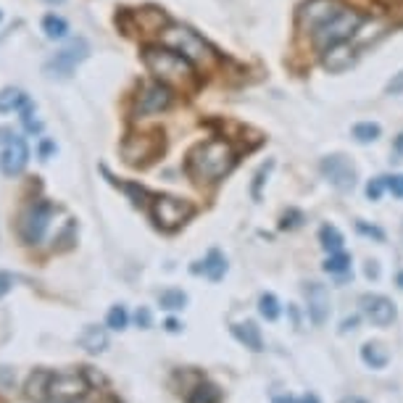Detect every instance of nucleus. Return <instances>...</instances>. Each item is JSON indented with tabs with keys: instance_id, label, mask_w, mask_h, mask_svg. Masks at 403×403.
<instances>
[{
	"instance_id": "nucleus-39",
	"label": "nucleus",
	"mask_w": 403,
	"mask_h": 403,
	"mask_svg": "<svg viewBox=\"0 0 403 403\" xmlns=\"http://www.w3.org/2000/svg\"><path fill=\"white\" fill-rule=\"evenodd\" d=\"M385 93H388V95H401V93H403V72H398V74L393 77V79L388 82Z\"/></svg>"
},
{
	"instance_id": "nucleus-33",
	"label": "nucleus",
	"mask_w": 403,
	"mask_h": 403,
	"mask_svg": "<svg viewBox=\"0 0 403 403\" xmlns=\"http://www.w3.org/2000/svg\"><path fill=\"white\" fill-rule=\"evenodd\" d=\"M269 172H271V161H269V164H264L259 172H256V182H253V198H256V200L261 198V185L267 182L264 177H269Z\"/></svg>"
},
{
	"instance_id": "nucleus-47",
	"label": "nucleus",
	"mask_w": 403,
	"mask_h": 403,
	"mask_svg": "<svg viewBox=\"0 0 403 403\" xmlns=\"http://www.w3.org/2000/svg\"><path fill=\"white\" fill-rule=\"evenodd\" d=\"M340 403H366L364 398H356V395H351V398H343Z\"/></svg>"
},
{
	"instance_id": "nucleus-21",
	"label": "nucleus",
	"mask_w": 403,
	"mask_h": 403,
	"mask_svg": "<svg viewBox=\"0 0 403 403\" xmlns=\"http://www.w3.org/2000/svg\"><path fill=\"white\" fill-rule=\"evenodd\" d=\"M185 403H222V388L211 380H198L185 393Z\"/></svg>"
},
{
	"instance_id": "nucleus-13",
	"label": "nucleus",
	"mask_w": 403,
	"mask_h": 403,
	"mask_svg": "<svg viewBox=\"0 0 403 403\" xmlns=\"http://www.w3.org/2000/svg\"><path fill=\"white\" fill-rule=\"evenodd\" d=\"M340 8L343 6L338 3V0H309L298 13L300 27L314 34V32L319 30V27H324V24H327V21H330Z\"/></svg>"
},
{
	"instance_id": "nucleus-14",
	"label": "nucleus",
	"mask_w": 403,
	"mask_h": 403,
	"mask_svg": "<svg viewBox=\"0 0 403 403\" xmlns=\"http://www.w3.org/2000/svg\"><path fill=\"white\" fill-rule=\"evenodd\" d=\"M359 303H362V314L372 321L374 327H388V324H393L395 303L390 298L377 295V293H366V295H362Z\"/></svg>"
},
{
	"instance_id": "nucleus-42",
	"label": "nucleus",
	"mask_w": 403,
	"mask_h": 403,
	"mask_svg": "<svg viewBox=\"0 0 403 403\" xmlns=\"http://www.w3.org/2000/svg\"><path fill=\"white\" fill-rule=\"evenodd\" d=\"M164 327H166V332H179V330H182V324H179L177 319H166Z\"/></svg>"
},
{
	"instance_id": "nucleus-7",
	"label": "nucleus",
	"mask_w": 403,
	"mask_h": 403,
	"mask_svg": "<svg viewBox=\"0 0 403 403\" xmlns=\"http://www.w3.org/2000/svg\"><path fill=\"white\" fill-rule=\"evenodd\" d=\"M193 203L190 200H182V198L174 196H158L151 206V217L161 229H177L182 227L187 219L193 217Z\"/></svg>"
},
{
	"instance_id": "nucleus-28",
	"label": "nucleus",
	"mask_w": 403,
	"mask_h": 403,
	"mask_svg": "<svg viewBox=\"0 0 403 403\" xmlns=\"http://www.w3.org/2000/svg\"><path fill=\"white\" fill-rule=\"evenodd\" d=\"M158 306L166 311H182L187 306V293H182V290H177V288L164 290V293L158 295Z\"/></svg>"
},
{
	"instance_id": "nucleus-46",
	"label": "nucleus",
	"mask_w": 403,
	"mask_h": 403,
	"mask_svg": "<svg viewBox=\"0 0 403 403\" xmlns=\"http://www.w3.org/2000/svg\"><path fill=\"white\" fill-rule=\"evenodd\" d=\"M53 151V143H42V148H40V153H42V158H48V153Z\"/></svg>"
},
{
	"instance_id": "nucleus-6",
	"label": "nucleus",
	"mask_w": 403,
	"mask_h": 403,
	"mask_svg": "<svg viewBox=\"0 0 403 403\" xmlns=\"http://www.w3.org/2000/svg\"><path fill=\"white\" fill-rule=\"evenodd\" d=\"M87 56H90L87 40H84V37H74V40L66 42V48H61L51 61L45 63V74H48L51 79H69L74 74V69H77Z\"/></svg>"
},
{
	"instance_id": "nucleus-41",
	"label": "nucleus",
	"mask_w": 403,
	"mask_h": 403,
	"mask_svg": "<svg viewBox=\"0 0 403 403\" xmlns=\"http://www.w3.org/2000/svg\"><path fill=\"white\" fill-rule=\"evenodd\" d=\"M274 403H319L314 395H303V398H293V395H288V398H274Z\"/></svg>"
},
{
	"instance_id": "nucleus-30",
	"label": "nucleus",
	"mask_w": 403,
	"mask_h": 403,
	"mask_svg": "<svg viewBox=\"0 0 403 403\" xmlns=\"http://www.w3.org/2000/svg\"><path fill=\"white\" fill-rule=\"evenodd\" d=\"M127 324H129V314H127L124 306H111L108 314H105V327L122 332V330H127Z\"/></svg>"
},
{
	"instance_id": "nucleus-24",
	"label": "nucleus",
	"mask_w": 403,
	"mask_h": 403,
	"mask_svg": "<svg viewBox=\"0 0 403 403\" xmlns=\"http://www.w3.org/2000/svg\"><path fill=\"white\" fill-rule=\"evenodd\" d=\"M21 105H27L24 90H19V87H3V90H0V114L19 111Z\"/></svg>"
},
{
	"instance_id": "nucleus-36",
	"label": "nucleus",
	"mask_w": 403,
	"mask_h": 403,
	"mask_svg": "<svg viewBox=\"0 0 403 403\" xmlns=\"http://www.w3.org/2000/svg\"><path fill=\"white\" fill-rule=\"evenodd\" d=\"M21 122H24V127H27L30 132H37V129H40V122L34 119V108H32V105H24V116H21Z\"/></svg>"
},
{
	"instance_id": "nucleus-3",
	"label": "nucleus",
	"mask_w": 403,
	"mask_h": 403,
	"mask_svg": "<svg viewBox=\"0 0 403 403\" xmlns=\"http://www.w3.org/2000/svg\"><path fill=\"white\" fill-rule=\"evenodd\" d=\"M362 21H364L362 13H356L353 8H345V6H343L324 27H319V30L311 34V37H314V45H316L319 51H327L330 45L348 42L353 34H356V30L362 27Z\"/></svg>"
},
{
	"instance_id": "nucleus-27",
	"label": "nucleus",
	"mask_w": 403,
	"mask_h": 403,
	"mask_svg": "<svg viewBox=\"0 0 403 403\" xmlns=\"http://www.w3.org/2000/svg\"><path fill=\"white\" fill-rule=\"evenodd\" d=\"M42 32H45L48 40H63L66 32H69V24H66V19H61V16L48 13V16L42 19Z\"/></svg>"
},
{
	"instance_id": "nucleus-20",
	"label": "nucleus",
	"mask_w": 403,
	"mask_h": 403,
	"mask_svg": "<svg viewBox=\"0 0 403 403\" xmlns=\"http://www.w3.org/2000/svg\"><path fill=\"white\" fill-rule=\"evenodd\" d=\"M77 343H79V348H84L87 353H103L108 348V332L105 327H98V324H87L79 335H77Z\"/></svg>"
},
{
	"instance_id": "nucleus-2",
	"label": "nucleus",
	"mask_w": 403,
	"mask_h": 403,
	"mask_svg": "<svg viewBox=\"0 0 403 403\" xmlns=\"http://www.w3.org/2000/svg\"><path fill=\"white\" fill-rule=\"evenodd\" d=\"M143 61L158 82L179 84V87H187V84L196 82L193 61H187L185 56H179V53L166 48V45H151V48H145Z\"/></svg>"
},
{
	"instance_id": "nucleus-22",
	"label": "nucleus",
	"mask_w": 403,
	"mask_h": 403,
	"mask_svg": "<svg viewBox=\"0 0 403 403\" xmlns=\"http://www.w3.org/2000/svg\"><path fill=\"white\" fill-rule=\"evenodd\" d=\"M362 362L369 366V369H385L388 362H390V351L385 348L383 343L369 340L362 345Z\"/></svg>"
},
{
	"instance_id": "nucleus-11",
	"label": "nucleus",
	"mask_w": 403,
	"mask_h": 403,
	"mask_svg": "<svg viewBox=\"0 0 403 403\" xmlns=\"http://www.w3.org/2000/svg\"><path fill=\"white\" fill-rule=\"evenodd\" d=\"M30 164V145L19 134H11L0 151V172L6 177H19Z\"/></svg>"
},
{
	"instance_id": "nucleus-48",
	"label": "nucleus",
	"mask_w": 403,
	"mask_h": 403,
	"mask_svg": "<svg viewBox=\"0 0 403 403\" xmlns=\"http://www.w3.org/2000/svg\"><path fill=\"white\" fill-rule=\"evenodd\" d=\"M395 285L403 290V271H398V277H395Z\"/></svg>"
},
{
	"instance_id": "nucleus-32",
	"label": "nucleus",
	"mask_w": 403,
	"mask_h": 403,
	"mask_svg": "<svg viewBox=\"0 0 403 403\" xmlns=\"http://www.w3.org/2000/svg\"><path fill=\"white\" fill-rule=\"evenodd\" d=\"M134 321H137V327H140V330H151V324H153V314H151V309L140 306L137 314H134Z\"/></svg>"
},
{
	"instance_id": "nucleus-50",
	"label": "nucleus",
	"mask_w": 403,
	"mask_h": 403,
	"mask_svg": "<svg viewBox=\"0 0 403 403\" xmlns=\"http://www.w3.org/2000/svg\"><path fill=\"white\" fill-rule=\"evenodd\" d=\"M0 19H3V13H0Z\"/></svg>"
},
{
	"instance_id": "nucleus-1",
	"label": "nucleus",
	"mask_w": 403,
	"mask_h": 403,
	"mask_svg": "<svg viewBox=\"0 0 403 403\" xmlns=\"http://www.w3.org/2000/svg\"><path fill=\"white\" fill-rule=\"evenodd\" d=\"M235 148L227 140H206L187 155V174L200 185H214L235 166Z\"/></svg>"
},
{
	"instance_id": "nucleus-49",
	"label": "nucleus",
	"mask_w": 403,
	"mask_h": 403,
	"mask_svg": "<svg viewBox=\"0 0 403 403\" xmlns=\"http://www.w3.org/2000/svg\"><path fill=\"white\" fill-rule=\"evenodd\" d=\"M48 3H63V0H48Z\"/></svg>"
},
{
	"instance_id": "nucleus-45",
	"label": "nucleus",
	"mask_w": 403,
	"mask_h": 403,
	"mask_svg": "<svg viewBox=\"0 0 403 403\" xmlns=\"http://www.w3.org/2000/svg\"><path fill=\"white\" fill-rule=\"evenodd\" d=\"M356 321H359V319H356V316H351V319H345V321H343V332L353 330V327H356Z\"/></svg>"
},
{
	"instance_id": "nucleus-4",
	"label": "nucleus",
	"mask_w": 403,
	"mask_h": 403,
	"mask_svg": "<svg viewBox=\"0 0 403 403\" xmlns=\"http://www.w3.org/2000/svg\"><path fill=\"white\" fill-rule=\"evenodd\" d=\"M56 214V208L53 203L48 200H34L30 206L24 208L19 214V222H16V232H19V238L24 245H37L42 243L45 238V232L51 227V219Z\"/></svg>"
},
{
	"instance_id": "nucleus-43",
	"label": "nucleus",
	"mask_w": 403,
	"mask_h": 403,
	"mask_svg": "<svg viewBox=\"0 0 403 403\" xmlns=\"http://www.w3.org/2000/svg\"><path fill=\"white\" fill-rule=\"evenodd\" d=\"M393 151H395L398 155H403V132L393 140Z\"/></svg>"
},
{
	"instance_id": "nucleus-23",
	"label": "nucleus",
	"mask_w": 403,
	"mask_h": 403,
	"mask_svg": "<svg viewBox=\"0 0 403 403\" xmlns=\"http://www.w3.org/2000/svg\"><path fill=\"white\" fill-rule=\"evenodd\" d=\"M324 271L332 274V277H338V279L351 277V256H348V253H343V250L330 253L327 261H324Z\"/></svg>"
},
{
	"instance_id": "nucleus-15",
	"label": "nucleus",
	"mask_w": 403,
	"mask_h": 403,
	"mask_svg": "<svg viewBox=\"0 0 403 403\" xmlns=\"http://www.w3.org/2000/svg\"><path fill=\"white\" fill-rule=\"evenodd\" d=\"M306 303H309L311 321H314L316 327H321L324 321L330 319V311H332L330 290L324 288L321 282H309V285H306Z\"/></svg>"
},
{
	"instance_id": "nucleus-31",
	"label": "nucleus",
	"mask_w": 403,
	"mask_h": 403,
	"mask_svg": "<svg viewBox=\"0 0 403 403\" xmlns=\"http://www.w3.org/2000/svg\"><path fill=\"white\" fill-rule=\"evenodd\" d=\"M385 190H388V187H385V177H377V179H372V182L366 185V198H369V200H380Z\"/></svg>"
},
{
	"instance_id": "nucleus-40",
	"label": "nucleus",
	"mask_w": 403,
	"mask_h": 403,
	"mask_svg": "<svg viewBox=\"0 0 403 403\" xmlns=\"http://www.w3.org/2000/svg\"><path fill=\"white\" fill-rule=\"evenodd\" d=\"M0 383H3V388H11L16 383V374H13L11 366H0Z\"/></svg>"
},
{
	"instance_id": "nucleus-17",
	"label": "nucleus",
	"mask_w": 403,
	"mask_h": 403,
	"mask_svg": "<svg viewBox=\"0 0 403 403\" xmlns=\"http://www.w3.org/2000/svg\"><path fill=\"white\" fill-rule=\"evenodd\" d=\"M324 53V69H330V72H345V69H351L353 61H356V51H353L348 42H338V45H330Z\"/></svg>"
},
{
	"instance_id": "nucleus-29",
	"label": "nucleus",
	"mask_w": 403,
	"mask_h": 403,
	"mask_svg": "<svg viewBox=\"0 0 403 403\" xmlns=\"http://www.w3.org/2000/svg\"><path fill=\"white\" fill-rule=\"evenodd\" d=\"M259 314L267 321H277L279 319V314H282V306H279V300H277V295H274V293H261Z\"/></svg>"
},
{
	"instance_id": "nucleus-37",
	"label": "nucleus",
	"mask_w": 403,
	"mask_h": 403,
	"mask_svg": "<svg viewBox=\"0 0 403 403\" xmlns=\"http://www.w3.org/2000/svg\"><path fill=\"white\" fill-rule=\"evenodd\" d=\"M13 274H8V271H0V298H6L11 290H13Z\"/></svg>"
},
{
	"instance_id": "nucleus-5",
	"label": "nucleus",
	"mask_w": 403,
	"mask_h": 403,
	"mask_svg": "<svg viewBox=\"0 0 403 403\" xmlns=\"http://www.w3.org/2000/svg\"><path fill=\"white\" fill-rule=\"evenodd\" d=\"M161 45L177 51L179 56H185L187 61L193 63H208L214 58L211 48L198 37L196 32L187 30V27H177V24H172L169 30L161 32Z\"/></svg>"
},
{
	"instance_id": "nucleus-9",
	"label": "nucleus",
	"mask_w": 403,
	"mask_h": 403,
	"mask_svg": "<svg viewBox=\"0 0 403 403\" xmlns=\"http://www.w3.org/2000/svg\"><path fill=\"white\" fill-rule=\"evenodd\" d=\"M87 393H90V385L84 380V374H53L48 403H84Z\"/></svg>"
},
{
	"instance_id": "nucleus-8",
	"label": "nucleus",
	"mask_w": 403,
	"mask_h": 403,
	"mask_svg": "<svg viewBox=\"0 0 403 403\" xmlns=\"http://www.w3.org/2000/svg\"><path fill=\"white\" fill-rule=\"evenodd\" d=\"M319 172H321V177H324V179L338 190V193H351L353 187H356V179H359L356 166H353L343 153L324 155V158H321V164H319Z\"/></svg>"
},
{
	"instance_id": "nucleus-26",
	"label": "nucleus",
	"mask_w": 403,
	"mask_h": 403,
	"mask_svg": "<svg viewBox=\"0 0 403 403\" xmlns=\"http://www.w3.org/2000/svg\"><path fill=\"white\" fill-rule=\"evenodd\" d=\"M319 243L327 253H338V250H343L345 238H343V232L335 227V224H324V227L319 229Z\"/></svg>"
},
{
	"instance_id": "nucleus-38",
	"label": "nucleus",
	"mask_w": 403,
	"mask_h": 403,
	"mask_svg": "<svg viewBox=\"0 0 403 403\" xmlns=\"http://www.w3.org/2000/svg\"><path fill=\"white\" fill-rule=\"evenodd\" d=\"M300 222H303V214L300 211H290L282 217V227L285 229H293V227H300Z\"/></svg>"
},
{
	"instance_id": "nucleus-10",
	"label": "nucleus",
	"mask_w": 403,
	"mask_h": 403,
	"mask_svg": "<svg viewBox=\"0 0 403 403\" xmlns=\"http://www.w3.org/2000/svg\"><path fill=\"white\" fill-rule=\"evenodd\" d=\"M164 134L151 132V134H129L124 143H122V155H124L127 164L140 166L153 161L158 151H164Z\"/></svg>"
},
{
	"instance_id": "nucleus-19",
	"label": "nucleus",
	"mask_w": 403,
	"mask_h": 403,
	"mask_svg": "<svg viewBox=\"0 0 403 403\" xmlns=\"http://www.w3.org/2000/svg\"><path fill=\"white\" fill-rule=\"evenodd\" d=\"M56 372H48V369H34L30 374V380L24 385V395L34 403H48V395H51V380Z\"/></svg>"
},
{
	"instance_id": "nucleus-44",
	"label": "nucleus",
	"mask_w": 403,
	"mask_h": 403,
	"mask_svg": "<svg viewBox=\"0 0 403 403\" xmlns=\"http://www.w3.org/2000/svg\"><path fill=\"white\" fill-rule=\"evenodd\" d=\"M377 274H380L377 264H374V261H369V267H366V277H377Z\"/></svg>"
},
{
	"instance_id": "nucleus-12",
	"label": "nucleus",
	"mask_w": 403,
	"mask_h": 403,
	"mask_svg": "<svg viewBox=\"0 0 403 403\" xmlns=\"http://www.w3.org/2000/svg\"><path fill=\"white\" fill-rule=\"evenodd\" d=\"M174 101V95L169 90V84L164 82H153V84H145L140 95H137V103H134V111L137 116H153L166 111L169 105Z\"/></svg>"
},
{
	"instance_id": "nucleus-25",
	"label": "nucleus",
	"mask_w": 403,
	"mask_h": 403,
	"mask_svg": "<svg viewBox=\"0 0 403 403\" xmlns=\"http://www.w3.org/2000/svg\"><path fill=\"white\" fill-rule=\"evenodd\" d=\"M351 134H353V140H356V143L369 145V143H377V140H380L383 127L377 124V122H359V124H353Z\"/></svg>"
},
{
	"instance_id": "nucleus-34",
	"label": "nucleus",
	"mask_w": 403,
	"mask_h": 403,
	"mask_svg": "<svg viewBox=\"0 0 403 403\" xmlns=\"http://www.w3.org/2000/svg\"><path fill=\"white\" fill-rule=\"evenodd\" d=\"M385 187H388L395 198H403V174L385 177Z\"/></svg>"
},
{
	"instance_id": "nucleus-16",
	"label": "nucleus",
	"mask_w": 403,
	"mask_h": 403,
	"mask_svg": "<svg viewBox=\"0 0 403 403\" xmlns=\"http://www.w3.org/2000/svg\"><path fill=\"white\" fill-rule=\"evenodd\" d=\"M229 332L235 335V340L240 343V345H245L248 351L253 353H261L264 351V335H261V327L256 324V321H235L232 327H229Z\"/></svg>"
},
{
	"instance_id": "nucleus-35",
	"label": "nucleus",
	"mask_w": 403,
	"mask_h": 403,
	"mask_svg": "<svg viewBox=\"0 0 403 403\" xmlns=\"http://www.w3.org/2000/svg\"><path fill=\"white\" fill-rule=\"evenodd\" d=\"M356 229H359V232H362V235H366V238H374V240H385V232L380 227H369V224H366V222H356Z\"/></svg>"
},
{
	"instance_id": "nucleus-18",
	"label": "nucleus",
	"mask_w": 403,
	"mask_h": 403,
	"mask_svg": "<svg viewBox=\"0 0 403 403\" xmlns=\"http://www.w3.org/2000/svg\"><path fill=\"white\" fill-rule=\"evenodd\" d=\"M227 259H224V253L217 248H211L206 253V259L198 261L196 267H193V274H203V277H208L211 282H222L224 279V274H227Z\"/></svg>"
}]
</instances>
